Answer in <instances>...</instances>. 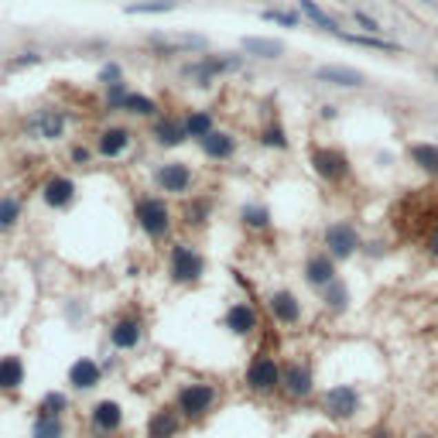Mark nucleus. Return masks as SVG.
Here are the masks:
<instances>
[{
    "instance_id": "f257e3e1",
    "label": "nucleus",
    "mask_w": 438,
    "mask_h": 438,
    "mask_svg": "<svg viewBox=\"0 0 438 438\" xmlns=\"http://www.w3.org/2000/svg\"><path fill=\"white\" fill-rule=\"evenodd\" d=\"M134 219L148 240H165L175 226V212H172L165 195H141L134 202Z\"/></svg>"
},
{
    "instance_id": "f03ea898",
    "label": "nucleus",
    "mask_w": 438,
    "mask_h": 438,
    "mask_svg": "<svg viewBox=\"0 0 438 438\" xmlns=\"http://www.w3.org/2000/svg\"><path fill=\"white\" fill-rule=\"evenodd\" d=\"M202 274H206V257L192 243H172L168 247V281L172 284L192 288L202 281Z\"/></svg>"
},
{
    "instance_id": "7ed1b4c3",
    "label": "nucleus",
    "mask_w": 438,
    "mask_h": 438,
    "mask_svg": "<svg viewBox=\"0 0 438 438\" xmlns=\"http://www.w3.org/2000/svg\"><path fill=\"white\" fill-rule=\"evenodd\" d=\"M308 165H312V172L322 178V181H329V185H339V181H346L352 175V165H350V155L346 151H339V148H312L308 151Z\"/></svg>"
},
{
    "instance_id": "20e7f679",
    "label": "nucleus",
    "mask_w": 438,
    "mask_h": 438,
    "mask_svg": "<svg viewBox=\"0 0 438 438\" xmlns=\"http://www.w3.org/2000/svg\"><path fill=\"white\" fill-rule=\"evenodd\" d=\"M66 130H69V117H66V110H59V106H45V110H38L28 123H24V134H31L34 141H62L66 137Z\"/></svg>"
},
{
    "instance_id": "39448f33",
    "label": "nucleus",
    "mask_w": 438,
    "mask_h": 438,
    "mask_svg": "<svg viewBox=\"0 0 438 438\" xmlns=\"http://www.w3.org/2000/svg\"><path fill=\"white\" fill-rule=\"evenodd\" d=\"M216 397H219V390L212 384H185L178 390V411L185 418H206L212 411Z\"/></svg>"
},
{
    "instance_id": "423d86ee",
    "label": "nucleus",
    "mask_w": 438,
    "mask_h": 438,
    "mask_svg": "<svg viewBox=\"0 0 438 438\" xmlns=\"http://www.w3.org/2000/svg\"><path fill=\"white\" fill-rule=\"evenodd\" d=\"M322 247H326V254H332L336 261H350L352 254L359 250V233H356V226L346 223V219L329 223L326 233H322Z\"/></svg>"
},
{
    "instance_id": "0eeeda50",
    "label": "nucleus",
    "mask_w": 438,
    "mask_h": 438,
    "mask_svg": "<svg viewBox=\"0 0 438 438\" xmlns=\"http://www.w3.org/2000/svg\"><path fill=\"white\" fill-rule=\"evenodd\" d=\"M130 148H134V130H130V127L106 123V127L96 134V155H99L103 161H120Z\"/></svg>"
},
{
    "instance_id": "6e6552de",
    "label": "nucleus",
    "mask_w": 438,
    "mask_h": 438,
    "mask_svg": "<svg viewBox=\"0 0 438 438\" xmlns=\"http://www.w3.org/2000/svg\"><path fill=\"white\" fill-rule=\"evenodd\" d=\"M155 185L165 195H188L192 185H195V172L185 161H165V165L155 168Z\"/></svg>"
},
{
    "instance_id": "1a4fd4ad",
    "label": "nucleus",
    "mask_w": 438,
    "mask_h": 438,
    "mask_svg": "<svg viewBox=\"0 0 438 438\" xmlns=\"http://www.w3.org/2000/svg\"><path fill=\"white\" fill-rule=\"evenodd\" d=\"M247 387H250L254 394H274V390L281 387V366H277L274 356L257 352V356L250 359V366H247Z\"/></svg>"
},
{
    "instance_id": "9d476101",
    "label": "nucleus",
    "mask_w": 438,
    "mask_h": 438,
    "mask_svg": "<svg viewBox=\"0 0 438 438\" xmlns=\"http://www.w3.org/2000/svg\"><path fill=\"white\" fill-rule=\"evenodd\" d=\"M322 411H326L329 418H336V421H346V418H352V415L359 411V390H356L352 384H336V387H329V390L322 394Z\"/></svg>"
},
{
    "instance_id": "9b49d317",
    "label": "nucleus",
    "mask_w": 438,
    "mask_h": 438,
    "mask_svg": "<svg viewBox=\"0 0 438 438\" xmlns=\"http://www.w3.org/2000/svg\"><path fill=\"white\" fill-rule=\"evenodd\" d=\"M281 390H284L288 397H295V401L312 397V390H315L312 366H308V363H298V359L284 363V366H281Z\"/></svg>"
},
{
    "instance_id": "f8f14e48",
    "label": "nucleus",
    "mask_w": 438,
    "mask_h": 438,
    "mask_svg": "<svg viewBox=\"0 0 438 438\" xmlns=\"http://www.w3.org/2000/svg\"><path fill=\"white\" fill-rule=\"evenodd\" d=\"M267 312L277 326H298L301 322V301L288 288H277V291L267 295Z\"/></svg>"
},
{
    "instance_id": "ddd939ff",
    "label": "nucleus",
    "mask_w": 438,
    "mask_h": 438,
    "mask_svg": "<svg viewBox=\"0 0 438 438\" xmlns=\"http://www.w3.org/2000/svg\"><path fill=\"white\" fill-rule=\"evenodd\" d=\"M79 195V185L69 175H48L41 181V202L48 209H69Z\"/></svg>"
},
{
    "instance_id": "4468645a",
    "label": "nucleus",
    "mask_w": 438,
    "mask_h": 438,
    "mask_svg": "<svg viewBox=\"0 0 438 438\" xmlns=\"http://www.w3.org/2000/svg\"><path fill=\"white\" fill-rule=\"evenodd\" d=\"M240 69V59H219V55H202L199 62L185 66V76L199 79V86H209L216 76H226V72H237Z\"/></svg>"
},
{
    "instance_id": "2eb2a0df",
    "label": "nucleus",
    "mask_w": 438,
    "mask_h": 438,
    "mask_svg": "<svg viewBox=\"0 0 438 438\" xmlns=\"http://www.w3.org/2000/svg\"><path fill=\"white\" fill-rule=\"evenodd\" d=\"M223 326L233 332V336H254L257 332V326H261V315H257V308L250 305V301H233L230 308H226V315H223Z\"/></svg>"
},
{
    "instance_id": "dca6fc26",
    "label": "nucleus",
    "mask_w": 438,
    "mask_h": 438,
    "mask_svg": "<svg viewBox=\"0 0 438 438\" xmlns=\"http://www.w3.org/2000/svg\"><path fill=\"white\" fill-rule=\"evenodd\" d=\"M144 339V322L137 315H123L110 326V346L113 350H137Z\"/></svg>"
},
{
    "instance_id": "f3484780",
    "label": "nucleus",
    "mask_w": 438,
    "mask_h": 438,
    "mask_svg": "<svg viewBox=\"0 0 438 438\" xmlns=\"http://www.w3.org/2000/svg\"><path fill=\"white\" fill-rule=\"evenodd\" d=\"M312 76H315V83L339 86V89H359V86H366V76H363L359 69H350V66H319Z\"/></svg>"
},
{
    "instance_id": "a211bd4d",
    "label": "nucleus",
    "mask_w": 438,
    "mask_h": 438,
    "mask_svg": "<svg viewBox=\"0 0 438 438\" xmlns=\"http://www.w3.org/2000/svg\"><path fill=\"white\" fill-rule=\"evenodd\" d=\"M151 137H155V144H161V148H181L185 141H188V130H185V117H158L155 120V127H151Z\"/></svg>"
},
{
    "instance_id": "6ab92c4d",
    "label": "nucleus",
    "mask_w": 438,
    "mask_h": 438,
    "mask_svg": "<svg viewBox=\"0 0 438 438\" xmlns=\"http://www.w3.org/2000/svg\"><path fill=\"white\" fill-rule=\"evenodd\" d=\"M305 281H308L312 288L326 291V288L336 281V257H332V254H326V250L312 254V257L305 261Z\"/></svg>"
},
{
    "instance_id": "aec40b11",
    "label": "nucleus",
    "mask_w": 438,
    "mask_h": 438,
    "mask_svg": "<svg viewBox=\"0 0 438 438\" xmlns=\"http://www.w3.org/2000/svg\"><path fill=\"white\" fill-rule=\"evenodd\" d=\"M89 418H92V428L99 432V435H113V432H120V425H123V408L117 404V401H99L92 411H89Z\"/></svg>"
},
{
    "instance_id": "412c9836",
    "label": "nucleus",
    "mask_w": 438,
    "mask_h": 438,
    "mask_svg": "<svg viewBox=\"0 0 438 438\" xmlns=\"http://www.w3.org/2000/svg\"><path fill=\"white\" fill-rule=\"evenodd\" d=\"M199 148H202V155L212 158V161H230V158L237 155V137H233L230 130H212L209 137L199 141Z\"/></svg>"
},
{
    "instance_id": "4be33fe9",
    "label": "nucleus",
    "mask_w": 438,
    "mask_h": 438,
    "mask_svg": "<svg viewBox=\"0 0 438 438\" xmlns=\"http://www.w3.org/2000/svg\"><path fill=\"white\" fill-rule=\"evenodd\" d=\"M99 377H103V370H99V363H96L92 356H79V359L69 366V384H72L76 390H92V387L99 384Z\"/></svg>"
},
{
    "instance_id": "5701e85b",
    "label": "nucleus",
    "mask_w": 438,
    "mask_h": 438,
    "mask_svg": "<svg viewBox=\"0 0 438 438\" xmlns=\"http://www.w3.org/2000/svg\"><path fill=\"white\" fill-rule=\"evenodd\" d=\"M151 48H161V52H192V48H206V38L202 34H151L148 38Z\"/></svg>"
},
{
    "instance_id": "b1692460",
    "label": "nucleus",
    "mask_w": 438,
    "mask_h": 438,
    "mask_svg": "<svg viewBox=\"0 0 438 438\" xmlns=\"http://www.w3.org/2000/svg\"><path fill=\"white\" fill-rule=\"evenodd\" d=\"M21 216H24V199L14 195V192H3V195H0V233L17 230Z\"/></svg>"
},
{
    "instance_id": "393cba45",
    "label": "nucleus",
    "mask_w": 438,
    "mask_h": 438,
    "mask_svg": "<svg viewBox=\"0 0 438 438\" xmlns=\"http://www.w3.org/2000/svg\"><path fill=\"white\" fill-rule=\"evenodd\" d=\"M158 103L151 99V96H144V92H127L123 96V106H120V113H130V117H144V120H158Z\"/></svg>"
},
{
    "instance_id": "a878e982",
    "label": "nucleus",
    "mask_w": 438,
    "mask_h": 438,
    "mask_svg": "<svg viewBox=\"0 0 438 438\" xmlns=\"http://www.w3.org/2000/svg\"><path fill=\"white\" fill-rule=\"evenodd\" d=\"M24 384V359L21 356H0V390H17Z\"/></svg>"
},
{
    "instance_id": "bb28decb",
    "label": "nucleus",
    "mask_w": 438,
    "mask_h": 438,
    "mask_svg": "<svg viewBox=\"0 0 438 438\" xmlns=\"http://www.w3.org/2000/svg\"><path fill=\"white\" fill-rule=\"evenodd\" d=\"M411 161L425 172V175H438V144L432 141H418V144H411Z\"/></svg>"
},
{
    "instance_id": "cd10ccee",
    "label": "nucleus",
    "mask_w": 438,
    "mask_h": 438,
    "mask_svg": "<svg viewBox=\"0 0 438 438\" xmlns=\"http://www.w3.org/2000/svg\"><path fill=\"white\" fill-rule=\"evenodd\" d=\"M185 130H188L192 141H202V137H209L216 130V120H212L209 110H188L185 113Z\"/></svg>"
},
{
    "instance_id": "c85d7f7f",
    "label": "nucleus",
    "mask_w": 438,
    "mask_h": 438,
    "mask_svg": "<svg viewBox=\"0 0 438 438\" xmlns=\"http://www.w3.org/2000/svg\"><path fill=\"white\" fill-rule=\"evenodd\" d=\"M243 52L257 55V59H281L284 41H277V38H243Z\"/></svg>"
},
{
    "instance_id": "c756f323",
    "label": "nucleus",
    "mask_w": 438,
    "mask_h": 438,
    "mask_svg": "<svg viewBox=\"0 0 438 438\" xmlns=\"http://www.w3.org/2000/svg\"><path fill=\"white\" fill-rule=\"evenodd\" d=\"M178 435V415L175 411H155L148 421V438H175Z\"/></svg>"
},
{
    "instance_id": "7c9ffc66",
    "label": "nucleus",
    "mask_w": 438,
    "mask_h": 438,
    "mask_svg": "<svg viewBox=\"0 0 438 438\" xmlns=\"http://www.w3.org/2000/svg\"><path fill=\"white\" fill-rule=\"evenodd\" d=\"M298 10H301L308 21H315L322 31H329V34H339V24H336V17H329V14H326V10H322L315 0H298Z\"/></svg>"
},
{
    "instance_id": "2f4dec72",
    "label": "nucleus",
    "mask_w": 438,
    "mask_h": 438,
    "mask_svg": "<svg viewBox=\"0 0 438 438\" xmlns=\"http://www.w3.org/2000/svg\"><path fill=\"white\" fill-rule=\"evenodd\" d=\"M240 223H243L247 230H267V226H270V209L261 206V202H247V206L240 209Z\"/></svg>"
},
{
    "instance_id": "473e14b6",
    "label": "nucleus",
    "mask_w": 438,
    "mask_h": 438,
    "mask_svg": "<svg viewBox=\"0 0 438 438\" xmlns=\"http://www.w3.org/2000/svg\"><path fill=\"white\" fill-rule=\"evenodd\" d=\"M322 298H326V308H329V312H346V308H350V288H346L339 277L322 291Z\"/></svg>"
},
{
    "instance_id": "72a5a7b5",
    "label": "nucleus",
    "mask_w": 438,
    "mask_h": 438,
    "mask_svg": "<svg viewBox=\"0 0 438 438\" xmlns=\"http://www.w3.org/2000/svg\"><path fill=\"white\" fill-rule=\"evenodd\" d=\"M62 432H66V425L55 415H38L34 418V428H31L34 438H62Z\"/></svg>"
},
{
    "instance_id": "f704fd0d",
    "label": "nucleus",
    "mask_w": 438,
    "mask_h": 438,
    "mask_svg": "<svg viewBox=\"0 0 438 438\" xmlns=\"http://www.w3.org/2000/svg\"><path fill=\"white\" fill-rule=\"evenodd\" d=\"M339 38H343V41H350V45H359V48H373V52H401L397 45L380 41V38H366V34H343V31H339Z\"/></svg>"
},
{
    "instance_id": "c9c22d12",
    "label": "nucleus",
    "mask_w": 438,
    "mask_h": 438,
    "mask_svg": "<svg viewBox=\"0 0 438 438\" xmlns=\"http://www.w3.org/2000/svg\"><path fill=\"white\" fill-rule=\"evenodd\" d=\"M261 144L263 148H274V151H284L288 148V134H284V127L281 123H267L261 130Z\"/></svg>"
},
{
    "instance_id": "e433bc0d",
    "label": "nucleus",
    "mask_w": 438,
    "mask_h": 438,
    "mask_svg": "<svg viewBox=\"0 0 438 438\" xmlns=\"http://www.w3.org/2000/svg\"><path fill=\"white\" fill-rule=\"evenodd\" d=\"M69 408V397L66 394H59V390H48L45 397H41V408H38V415H55V418H62V411Z\"/></svg>"
},
{
    "instance_id": "4c0bfd02",
    "label": "nucleus",
    "mask_w": 438,
    "mask_h": 438,
    "mask_svg": "<svg viewBox=\"0 0 438 438\" xmlns=\"http://www.w3.org/2000/svg\"><path fill=\"white\" fill-rule=\"evenodd\" d=\"M206 219H209V202L206 199H199V202H192L185 209V223L188 226H206Z\"/></svg>"
},
{
    "instance_id": "58836bf2",
    "label": "nucleus",
    "mask_w": 438,
    "mask_h": 438,
    "mask_svg": "<svg viewBox=\"0 0 438 438\" xmlns=\"http://www.w3.org/2000/svg\"><path fill=\"white\" fill-rule=\"evenodd\" d=\"M175 7V0H155V3H130L127 7V14H165V10H172Z\"/></svg>"
},
{
    "instance_id": "ea45409f",
    "label": "nucleus",
    "mask_w": 438,
    "mask_h": 438,
    "mask_svg": "<svg viewBox=\"0 0 438 438\" xmlns=\"http://www.w3.org/2000/svg\"><path fill=\"white\" fill-rule=\"evenodd\" d=\"M263 21H274L281 28H298V14L291 10H263Z\"/></svg>"
},
{
    "instance_id": "a19ab883",
    "label": "nucleus",
    "mask_w": 438,
    "mask_h": 438,
    "mask_svg": "<svg viewBox=\"0 0 438 438\" xmlns=\"http://www.w3.org/2000/svg\"><path fill=\"white\" fill-rule=\"evenodd\" d=\"M99 83H103V86H113V83H123V79H120V66H117V62H110V66H103V72H99Z\"/></svg>"
},
{
    "instance_id": "79ce46f5",
    "label": "nucleus",
    "mask_w": 438,
    "mask_h": 438,
    "mask_svg": "<svg viewBox=\"0 0 438 438\" xmlns=\"http://www.w3.org/2000/svg\"><path fill=\"white\" fill-rule=\"evenodd\" d=\"M352 21H356L359 28H366L370 34H377V31H384V28H380V24H377V21L370 17V14H363V10H352Z\"/></svg>"
},
{
    "instance_id": "37998d69",
    "label": "nucleus",
    "mask_w": 438,
    "mask_h": 438,
    "mask_svg": "<svg viewBox=\"0 0 438 438\" xmlns=\"http://www.w3.org/2000/svg\"><path fill=\"white\" fill-rule=\"evenodd\" d=\"M69 158H72V165H89V161H92V151H89V148H83V144H76Z\"/></svg>"
},
{
    "instance_id": "c03bdc74",
    "label": "nucleus",
    "mask_w": 438,
    "mask_h": 438,
    "mask_svg": "<svg viewBox=\"0 0 438 438\" xmlns=\"http://www.w3.org/2000/svg\"><path fill=\"white\" fill-rule=\"evenodd\" d=\"M425 254H428L432 261H438V226L428 233V237H425Z\"/></svg>"
},
{
    "instance_id": "a18cd8bd",
    "label": "nucleus",
    "mask_w": 438,
    "mask_h": 438,
    "mask_svg": "<svg viewBox=\"0 0 438 438\" xmlns=\"http://www.w3.org/2000/svg\"><path fill=\"white\" fill-rule=\"evenodd\" d=\"M370 438H394V432H390L387 425H377V428L370 432Z\"/></svg>"
},
{
    "instance_id": "49530a36",
    "label": "nucleus",
    "mask_w": 438,
    "mask_h": 438,
    "mask_svg": "<svg viewBox=\"0 0 438 438\" xmlns=\"http://www.w3.org/2000/svg\"><path fill=\"white\" fill-rule=\"evenodd\" d=\"M411 438H438V435H432V432H418V435H411Z\"/></svg>"
},
{
    "instance_id": "de8ad7c7",
    "label": "nucleus",
    "mask_w": 438,
    "mask_h": 438,
    "mask_svg": "<svg viewBox=\"0 0 438 438\" xmlns=\"http://www.w3.org/2000/svg\"><path fill=\"white\" fill-rule=\"evenodd\" d=\"M432 72H435V79H438V66H435V69H432Z\"/></svg>"
},
{
    "instance_id": "09e8293b",
    "label": "nucleus",
    "mask_w": 438,
    "mask_h": 438,
    "mask_svg": "<svg viewBox=\"0 0 438 438\" xmlns=\"http://www.w3.org/2000/svg\"><path fill=\"white\" fill-rule=\"evenodd\" d=\"M99 438H110V435H99Z\"/></svg>"
}]
</instances>
